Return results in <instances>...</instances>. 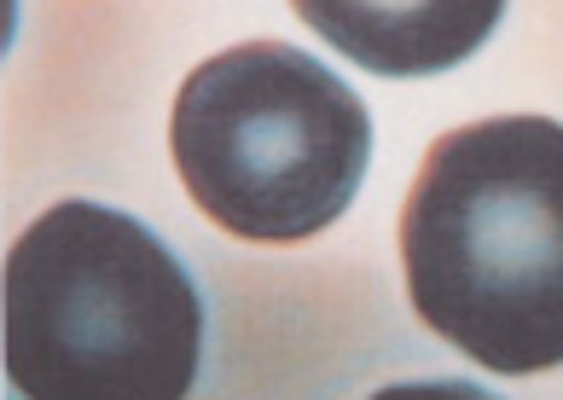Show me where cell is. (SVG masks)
Segmentation results:
<instances>
[{
	"label": "cell",
	"mask_w": 563,
	"mask_h": 400,
	"mask_svg": "<svg viewBox=\"0 0 563 400\" xmlns=\"http://www.w3.org/2000/svg\"><path fill=\"white\" fill-rule=\"evenodd\" d=\"M0 325L30 400H180L203 366L192 273L145 221L81 198L12 244Z\"/></svg>",
	"instance_id": "7a4b0ae2"
},
{
	"label": "cell",
	"mask_w": 563,
	"mask_h": 400,
	"mask_svg": "<svg viewBox=\"0 0 563 400\" xmlns=\"http://www.w3.org/2000/svg\"><path fill=\"white\" fill-rule=\"evenodd\" d=\"M169 152L186 198L227 238L302 244L361 192L372 116L314 53L244 41L180 81Z\"/></svg>",
	"instance_id": "3957f363"
},
{
	"label": "cell",
	"mask_w": 563,
	"mask_h": 400,
	"mask_svg": "<svg viewBox=\"0 0 563 400\" xmlns=\"http://www.w3.org/2000/svg\"><path fill=\"white\" fill-rule=\"evenodd\" d=\"M412 313L499 377L563 366V122L442 134L401 203Z\"/></svg>",
	"instance_id": "6da1fadb"
},
{
	"label": "cell",
	"mask_w": 563,
	"mask_h": 400,
	"mask_svg": "<svg viewBox=\"0 0 563 400\" xmlns=\"http://www.w3.org/2000/svg\"><path fill=\"white\" fill-rule=\"evenodd\" d=\"M506 0H297V18L372 76H442L494 35Z\"/></svg>",
	"instance_id": "277c9868"
}]
</instances>
